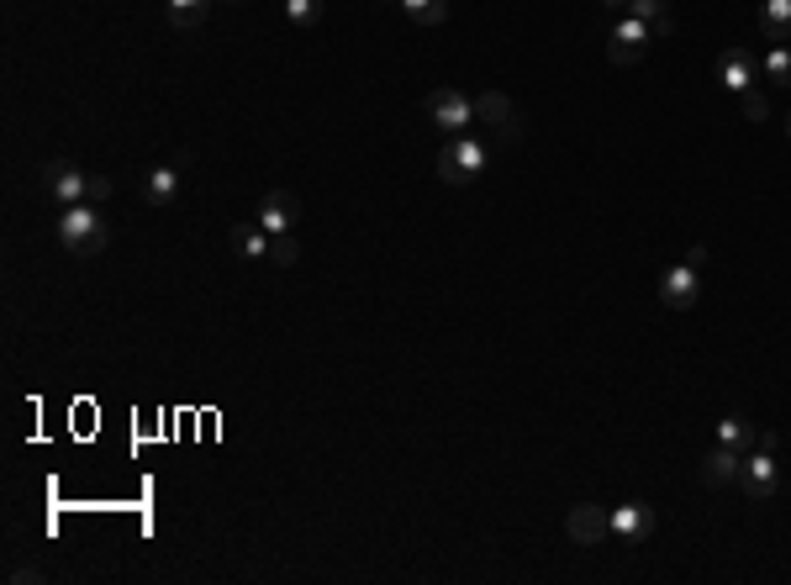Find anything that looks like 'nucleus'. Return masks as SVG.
Wrapping results in <instances>:
<instances>
[{"label":"nucleus","instance_id":"f257e3e1","mask_svg":"<svg viewBox=\"0 0 791 585\" xmlns=\"http://www.w3.org/2000/svg\"><path fill=\"white\" fill-rule=\"evenodd\" d=\"M59 242H64L70 253H79V259L101 253L106 242H111V227H106V216L96 211V201H79V207L59 211Z\"/></svg>","mask_w":791,"mask_h":585},{"label":"nucleus","instance_id":"f03ea898","mask_svg":"<svg viewBox=\"0 0 791 585\" xmlns=\"http://www.w3.org/2000/svg\"><path fill=\"white\" fill-rule=\"evenodd\" d=\"M702 270H707V248L696 242V248H687L681 264H670V270L659 275V296H665V307L670 311L696 307V296H702Z\"/></svg>","mask_w":791,"mask_h":585},{"label":"nucleus","instance_id":"7ed1b4c3","mask_svg":"<svg viewBox=\"0 0 791 585\" xmlns=\"http://www.w3.org/2000/svg\"><path fill=\"white\" fill-rule=\"evenodd\" d=\"M485 142L470 138V133H459V138H448L444 148H438V179L444 185H470V179H481L485 170Z\"/></svg>","mask_w":791,"mask_h":585},{"label":"nucleus","instance_id":"20e7f679","mask_svg":"<svg viewBox=\"0 0 791 585\" xmlns=\"http://www.w3.org/2000/svg\"><path fill=\"white\" fill-rule=\"evenodd\" d=\"M42 179H48V196H53L59 207L90 201V185H96V174H85L79 164H70V159H53V164L42 170Z\"/></svg>","mask_w":791,"mask_h":585},{"label":"nucleus","instance_id":"39448f33","mask_svg":"<svg viewBox=\"0 0 791 585\" xmlns=\"http://www.w3.org/2000/svg\"><path fill=\"white\" fill-rule=\"evenodd\" d=\"M428 116H433V127H444L448 138H459L465 127H475V101L459 96V90H433L428 96Z\"/></svg>","mask_w":791,"mask_h":585},{"label":"nucleus","instance_id":"423d86ee","mask_svg":"<svg viewBox=\"0 0 791 585\" xmlns=\"http://www.w3.org/2000/svg\"><path fill=\"white\" fill-rule=\"evenodd\" d=\"M776 481H781V464H776L770 448L744 453V464H739V485L750 490V501H770V496H776Z\"/></svg>","mask_w":791,"mask_h":585},{"label":"nucleus","instance_id":"0eeeda50","mask_svg":"<svg viewBox=\"0 0 791 585\" xmlns=\"http://www.w3.org/2000/svg\"><path fill=\"white\" fill-rule=\"evenodd\" d=\"M565 533H570V544L596 549V544L613 533V512L596 507V501H581V507H570V516H565Z\"/></svg>","mask_w":791,"mask_h":585},{"label":"nucleus","instance_id":"6e6552de","mask_svg":"<svg viewBox=\"0 0 791 585\" xmlns=\"http://www.w3.org/2000/svg\"><path fill=\"white\" fill-rule=\"evenodd\" d=\"M650 42H654V33L633 16V11H622V22L613 27V42H607V59L613 64H639L644 53H650Z\"/></svg>","mask_w":791,"mask_h":585},{"label":"nucleus","instance_id":"1a4fd4ad","mask_svg":"<svg viewBox=\"0 0 791 585\" xmlns=\"http://www.w3.org/2000/svg\"><path fill=\"white\" fill-rule=\"evenodd\" d=\"M296 216H301V201H296L291 190H270V196L259 201V211H254V222H259L270 238H285V233L296 227Z\"/></svg>","mask_w":791,"mask_h":585},{"label":"nucleus","instance_id":"9d476101","mask_svg":"<svg viewBox=\"0 0 791 585\" xmlns=\"http://www.w3.org/2000/svg\"><path fill=\"white\" fill-rule=\"evenodd\" d=\"M475 127H502L507 138L517 133V105L502 96V90H485L475 96Z\"/></svg>","mask_w":791,"mask_h":585},{"label":"nucleus","instance_id":"9b49d317","mask_svg":"<svg viewBox=\"0 0 791 585\" xmlns=\"http://www.w3.org/2000/svg\"><path fill=\"white\" fill-rule=\"evenodd\" d=\"M613 533H618L622 544H644V538L654 533V507H644V501L618 507V512H613Z\"/></svg>","mask_w":791,"mask_h":585},{"label":"nucleus","instance_id":"f8f14e48","mask_svg":"<svg viewBox=\"0 0 791 585\" xmlns=\"http://www.w3.org/2000/svg\"><path fill=\"white\" fill-rule=\"evenodd\" d=\"M174 196H180V170L174 164H159V170H143V201L153 211L174 207Z\"/></svg>","mask_w":791,"mask_h":585},{"label":"nucleus","instance_id":"ddd939ff","mask_svg":"<svg viewBox=\"0 0 791 585\" xmlns=\"http://www.w3.org/2000/svg\"><path fill=\"white\" fill-rule=\"evenodd\" d=\"M718 85H728L733 96H744V90L755 85V64H750V53H744V48H722V59H718Z\"/></svg>","mask_w":791,"mask_h":585},{"label":"nucleus","instance_id":"4468645a","mask_svg":"<svg viewBox=\"0 0 791 585\" xmlns=\"http://www.w3.org/2000/svg\"><path fill=\"white\" fill-rule=\"evenodd\" d=\"M739 464H744V453L718 444L707 459H702V481L713 485V490H718V485H733V481H739Z\"/></svg>","mask_w":791,"mask_h":585},{"label":"nucleus","instance_id":"2eb2a0df","mask_svg":"<svg viewBox=\"0 0 791 585\" xmlns=\"http://www.w3.org/2000/svg\"><path fill=\"white\" fill-rule=\"evenodd\" d=\"M759 37H765L770 48L791 42V0H765V5H759Z\"/></svg>","mask_w":791,"mask_h":585},{"label":"nucleus","instance_id":"dca6fc26","mask_svg":"<svg viewBox=\"0 0 791 585\" xmlns=\"http://www.w3.org/2000/svg\"><path fill=\"white\" fill-rule=\"evenodd\" d=\"M755 422H750V416H739V412H728L718 422V444L722 448H739V453H750V448H755Z\"/></svg>","mask_w":791,"mask_h":585},{"label":"nucleus","instance_id":"f3484780","mask_svg":"<svg viewBox=\"0 0 791 585\" xmlns=\"http://www.w3.org/2000/svg\"><path fill=\"white\" fill-rule=\"evenodd\" d=\"M270 233L259 227V222H238L233 227V253H243V259H270Z\"/></svg>","mask_w":791,"mask_h":585},{"label":"nucleus","instance_id":"a211bd4d","mask_svg":"<svg viewBox=\"0 0 791 585\" xmlns=\"http://www.w3.org/2000/svg\"><path fill=\"white\" fill-rule=\"evenodd\" d=\"M164 11H170V22L180 33H190V27H207L211 0H164Z\"/></svg>","mask_w":791,"mask_h":585},{"label":"nucleus","instance_id":"6ab92c4d","mask_svg":"<svg viewBox=\"0 0 791 585\" xmlns=\"http://www.w3.org/2000/svg\"><path fill=\"white\" fill-rule=\"evenodd\" d=\"M628 11H633V16H639V22H644L654 37H670V33H676V22H670V5H665V0H633Z\"/></svg>","mask_w":791,"mask_h":585},{"label":"nucleus","instance_id":"aec40b11","mask_svg":"<svg viewBox=\"0 0 791 585\" xmlns=\"http://www.w3.org/2000/svg\"><path fill=\"white\" fill-rule=\"evenodd\" d=\"M396 5L412 16L417 27H438V22L448 16V0H396Z\"/></svg>","mask_w":791,"mask_h":585},{"label":"nucleus","instance_id":"412c9836","mask_svg":"<svg viewBox=\"0 0 791 585\" xmlns=\"http://www.w3.org/2000/svg\"><path fill=\"white\" fill-rule=\"evenodd\" d=\"M765 79H770V85H781V90H791V48H787V42L765 53Z\"/></svg>","mask_w":791,"mask_h":585},{"label":"nucleus","instance_id":"4be33fe9","mask_svg":"<svg viewBox=\"0 0 791 585\" xmlns=\"http://www.w3.org/2000/svg\"><path fill=\"white\" fill-rule=\"evenodd\" d=\"M322 16V0H285V22L291 27H311Z\"/></svg>","mask_w":791,"mask_h":585},{"label":"nucleus","instance_id":"5701e85b","mask_svg":"<svg viewBox=\"0 0 791 585\" xmlns=\"http://www.w3.org/2000/svg\"><path fill=\"white\" fill-rule=\"evenodd\" d=\"M296 259H301V242L291 238V233H285V238H275V242H270V264H280V270H291Z\"/></svg>","mask_w":791,"mask_h":585},{"label":"nucleus","instance_id":"b1692460","mask_svg":"<svg viewBox=\"0 0 791 585\" xmlns=\"http://www.w3.org/2000/svg\"><path fill=\"white\" fill-rule=\"evenodd\" d=\"M739 111H744V122H765V116H770V105H765V96H759L755 85L739 96Z\"/></svg>","mask_w":791,"mask_h":585},{"label":"nucleus","instance_id":"393cba45","mask_svg":"<svg viewBox=\"0 0 791 585\" xmlns=\"http://www.w3.org/2000/svg\"><path fill=\"white\" fill-rule=\"evenodd\" d=\"M106 196H111V179H106V174H96V185H90V201H96V207H101Z\"/></svg>","mask_w":791,"mask_h":585},{"label":"nucleus","instance_id":"a878e982","mask_svg":"<svg viewBox=\"0 0 791 585\" xmlns=\"http://www.w3.org/2000/svg\"><path fill=\"white\" fill-rule=\"evenodd\" d=\"M602 5H607V11H628L633 0H602Z\"/></svg>","mask_w":791,"mask_h":585},{"label":"nucleus","instance_id":"bb28decb","mask_svg":"<svg viewBox=\"0 0 791 585\" xmlns=\"http://www.w3.org/2000/svg\"><path fill=\"white\" fill-rule=\"evenodd\" d=\"M787 138H791V111H787Z\"/></svg>","mask_w":791,"mask_h":585},{"label":"nucleus","instance_id":"cd10ccee","mask_svg":"<svg viewBox=\"0 0 791 585\" xmlns=\"http://www.w3.org/2000/svg\"><path fill=\"white\" fill-rule=\"evenodd\" d=\"M238 5H243V0H238Z\"/></svg>","mask_w":791,"mask_h":585}]
</instances>
